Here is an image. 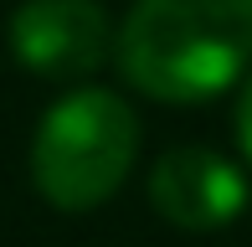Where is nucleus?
I'll return each mask as SVG.
<instances>
[{
	"label": "nucleus",
	"instance_id": "1",
	"mask_svg": "<svg viewBox=\"0 0 252 247\" xmlns=\"http://www.w3.org/2000/svg\"><path fill=\"white\" fill-rule=\"evenodd\" d=\"M113 57L144 98L206 103L252 62V0H134Z\"/></svg>",
	"mask_w": 252,
	"mask_h": 247
},
{
	"label": "nucleus",
	"instance_id": "2",
	"mask_svg": "<svg viewBox=\"0 0 252 247\" xmlns=\"http://www.w3.org/2000/svg\"><path fill=\"white\" fill-rule=\"evenodd\" d=\"M139 154V119L108 88H72L41 114L31 139V185L57 211H93L113 196Z\"/></svg>",
	"mask_w": 252,
	"mask_h": 247
},
{
	"label": "nucleus",
	"instance_id": "3",
	"mask_svg": "<svg viewBox=\"0 0 252 247\" xmlns=\"http://www.w3.org/2000/svg\"><path fill=\"white\" fill-rule=\"evenodd\" d=\"M10 52L47 83H77L113 52V26L98 0H21L10 16Z\"/></svg>",
	"mask_w": 252,
	"mask_h": 247
},
{
	"label": "nucleus",
	"instance_id": "4",
	"mask_svg": "<svg viewBox=\"0 0 252 247\" xmlns=\"http://www.w3.org/2000/svg\"><path fill=\"white\" fill-rule=\"evenodd\" d=\"M150 201L180 232H216L242 216L247 181L226 154L186 144V150L159 154V165L150 170Z\"/></svg>",
	"mask_w": 252,
	"mask_h": 247
},
{
	"label": "nucleus",
	"instance_id": "5",
	"mask_svg": "<svg viewBox=\"0 0 252 247\" xmlns=\"http://www.w3.org/2000/svg\"><path fill=\"white\" fill-rule=\"evenodd\" d=\"M237 139H242V154H247V165H252V77H247V88H242V103H237Z\"/></svg>",
	"mask_w": 252,
	"mask_h": 247
}]
</instances>
